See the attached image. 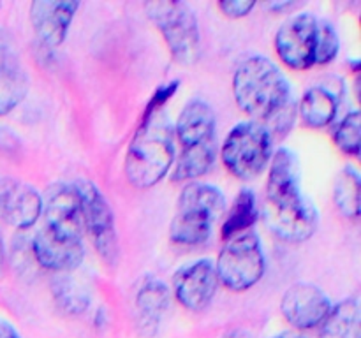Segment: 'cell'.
<instances>
[{"instance_id": "30bf717a", "label": "cell", "mask_w": 361, "mask_h": 338, "mask_svg": "<svg viewBox=\"0 0 361 338\" xmlns=\"http://www.w3.org/2000/svg\"><path fill=\"white\" fill-rule=\"evenodd\" d=\"M44 227L66 238L81 239L85 232L83 204L76 183H55L42 197Z\"/></svg>"}, {"instance_id": "836d02e7", "label": "cell", "mask_w": 361, "mask_h": 338, "mask_svg": "<svg viewBox=\"0 0 361 338\" xmlns=\"http://www.w3.org/2000/svg\"><path fill=\"white\" fill-rule=\"evenodd\" d=\"M274 338H305L302 333H298V331H282L281 334H277V337Z\"/></svg>"}, {"instance_id": "5b68a950", "label": "cell", "mask_w": 361, "mask_h": 338, "mask_svg": "<svg viewBox=\"0 0 361 338\" xmlns=\"http://www.w3.org/2000/svg\"><path fill=\"white\" fill-rule=\"evenodd\" d=\"M145 11L157 27L171 51L182 65H192L201 56V34L196 13L185 2L157 0L145 4Z\"/></svg>"}, {"instance_id": "277c9868", "label": "cell", "mask_w": 361, "mask_h": 338, "mask_svg": "<svg viewBox=\"0 0 361 338\" xmlns=\"http://www.w3.org/2000/svg\"><path fill=\"white\" fill-rule=\"evenodd\" d=\"M226 211L221 189L203 182H190L182 189L176 213L169 225V238L183 246L204 245L212 238L214 225Z\"/></svg>"}, {"instance_id": "2e32d148", "label": "cell", "mask_w": 361, "mask_h": 338, "mask_svg": "<svg viewBox=\"0 0 361 338\" xmlns=\"http://www.w3.org/2000/svg\"><path fill=\"white\" fill-rule=\"evenodd\" d=\"M344 94V81L341 77H334L330 83L312 84L296 104L302 122L310 129H323L334 123Z\"/></svg>"}, {"instance_id": "6da1fadb", "label": "cell", "mask_w": 361, "mask_h": 338, "mask_svg": "<svg viewBox=\"0 0 361 338\" xmlns=\"http://www.w3.org/2000/svg\"><path fill=\"white\" fill-rule=\"evenodd\" d=\"M233 95L238 108L261 123L271 139L286 136L295 125L298 102L288 77L268 56L252 55L240 62L233 74Z\"/></svg>"}, {"instance_id": "f1b7e54d", "label": "cell", "mask_w": 361, "mask_h": 338, "mask_svg": "<svg viewBox=\"0 0 361 338\" xmlns=\"http://www.w3.org/2000/svg\"><path fill=\"white\" fill-rule=\"evenodd\" d=\"M0 338H21V334L18 333L13 324L0 319Z\"/></svg>"}, {"instance_id": "83f0119b", "label": "cell", "mask_w": 361, "mask_h": 338, "mask_svg": "<svg viewBox=\"0 0 361 338\" xmlns=\"http://www.w3.org/2000/svg\"><path fill=\"white\" fill-rule=\"evenodd\" d=\"M0 148L6 151H14L20 148V137L13 130L0 127Z\"/></svg>"}, {"instance_id": "8992f818", "label": "cell", "mask_w": 361, "mask_h": 338, "mask_svg": "<svg viewBox=\"0 0 361 338\" xmlns=\"http://www.w3.org/2000/svg\"><path fill=\"white\" fill-rule=\"evenodd\" d=\"M274 139L261 123L247 120L233 127L221 146L224 168L240 180H254L268 168Z\"/></svg>"}, {"instance_id": "7a4b0ae2", "label": "cell", "mask_w": 361, "mask_h": 338, "mask_svg": "<svg viewBox=\"0 0 361 338\" xmlns=\"http://www.w3.org/2000/svg\"><path fill=\"white\" fill-rule=\"evenodd\" d=\"M263 218L268 229L289 243L307 242L319 225L312 201L302 190V171L296 154L279 148L270 161Z\"/></svg>"}, {"instance_id": "d6986e66", "label": "cell", "mask_w": 361, "mask_h": 338, "mask_svg": "<svg viewBox=\"0 0 361 338\" xmlns=\"http://www.w3.org/2000/svg\"><path fill=\"white\" fill-rule=\"evenodd\" d=\"M219 155L217 139L180 148L171 169L173 182H196L214 168Z\"/></svg>"}, {"instance_id": "7402d4cb", "label": "cell", "mask_w": 361, "mask_h": 338, "mask_svg": "<svg viewBox=\"0 0 361 338\" xmlns=\"http://www.w3.org/2000/svg\"><path fill=\"white\" fill-rule=\"evenodd\" d=\"M259 217V208H257L256 194L250 189H242L233 203L231 210L228 211L222 224V239H229L233 236L240 234L252 229Z\"/></svg>"}, {"instance_id": "d6a6232c", "label": "cell", "mask_w": 361, "mask_h": 338, "mask_svg": "<svg viewBox=\"0 0 361 338\" xmlns=\"http://www.w3.org/2000/svg\"><path fill=\"white\" fill-rule=\"evenodd\" d=\"M268 7L274 11H277V13H281V11H284V9H293V7H295V4L293 2H274V4H268Z\"/></svg>"}, {"instance_id": "9c48e42d", "label": "cell", "mask_w": 361, "mask_h": 338, "mask_svg": "<svg viewBox=\"0 0 361 338\" xmlns=\"http://www.w3.org/2000/svg\"><path fill=\"white\" fill-rule=\"evenodd\" d=\"M317 18L312 13H298L288 18L275 34V51L279 58L295 70L314 67Z\"/></svg>"}, {"instance_id": "4dcf8cb0", "label": "cell", "mask_w": 361, "mask_h": 338, "mask_svg": "<svg viewBox=\"0 0 361 338\" xmlns=\"http://www.w3.org/2000/svg\"><path fill=\"white\" fill-rule=\"evenodd\" d=\"M222 338H254V334L245 330H235V331H229V333L224 334Z\"/></svg>"}, {"instance_id": "8fae6325", "label": "cell", "mask_w": 361, "mask_h": 338, "mask_svg": "<svg viewBox=\"0 0 361 338\" xmlns=\"http://www.w3.org/2000/svg\"><path fill=\"white\" fill-rule=\"evenodd\" d=\"M171 287L173 296L187 310H204L219 287L215 264L210 259H197L185 264L173 275Z\"/></svg>"}, {"instance_id": "52a82bcc", "label": "cell", "mask_w": 361, "mask_h": 338, "mask_svg": "<svg viewBox=\"0 0 361 338\" xmlns=\"http://www.w3.org/2000/svg\"><path fill=\"white\" fill-rule=\"evenodd\" d=\"M219 284L229 291L243 292L257 284L267 271V257L259 236L250 231L226 239L215 263Z\"/></svg>"}, {"instance_id": "1f68e13d", "label": "cell", "mask_w": 361, "mask_h": 338, "mask_svg": "<svg viewBox=\"0 0 361 338\" xmlns=\"http://www.w3.org/2000/svg\"><path fill=\"white\" fill-rule=\"evenodd\" d=\"M4 266H6V243H4V234L0 231V275H2Z\"/></svg>"}, {"instance_id": "f546056e", "label": "cell", "mask_w": 361, "mask_h": 338, "mask_svg": "<svg viewBox=\"0 0 361 338\" xmlns=\"http://www.w3.org/2000/svg\"><path fill=\"white\" fill-rule=\"evenodd\" d=\"M9 63V44H7V39L4 35V32L0 30V67Z\"/></svg>"}, {"instance_id": "484cf974", "label": "cell", "mask_w": 361, "mask_h": 338, "mask_svg": "<svg viewBox=\"0 0 361 338\" xmlns=\"http://www.w3.org/2000/svg\"><path fill=\"white\" fill-rule=\"evenodd\" d=\"M341 51V37L334 23L317 20L316 48H314V65H326L334 62Z\"/></svg>"}, {"instance_id": "e0dca14e", "label": "cell", "mask_w": 361, "mask_h": 338, "mask_svg": "<svg viewBox=\"0 0 361 338\" xmlns=\"http://www.w3.org/2000/svg\"><path fill=\"white\" fill-rule=\"evenodd\" d=\"M171 305V291L157 277L141 278L136 285L134 306L137 313V327L147 337H154L161 326L162 319Z\"/></svg>"}, {"instance_id": "3957f363", "label": "cell", "mask_w": 361, "mask_h": 338, "mask_svg": "<svg viewBox=\"0 0 361 338\" xmlns=\"http://www.w3.org/2000/svg\"><path fill=\"white\" fill-rule=\"evenodd\" d=\"M175 158V123L164 108L147 111L127 148L123 162L127 180L141 190L155 187L171 171Z\"/></svg>"}, {"instance_id": "4316f807", "label": "cell", "mask_w": 361, "mask_h": 338, "mask_svg": "<svg viewBox=\"0 0 361 338\" xmlns=\"http://www.w3.org/2000/svg\"><path fill=\"white\" fill-rule=\"evenodd\" d=\"M257 4L254 0H222L219 2V9L224 13V16L238 20V18H245L256 9Z\"/></svg>"}, {"instance_id": "ffe728a7", "label": "cell", "mask_w": 361, "mask_h": 338, "mask_svg": "<svg viewBox=\"0 0 361 338\" xmlns=\"http://www.w3.org/2000/svg\"><path fill=\"white\" fill-rule=\"evenodd\" d=\"M319 338H361L358 298H349L330 308L319 324Z\"/></svg>"}, {"instance_id": "ba28073f", "label": "cell", "mask_w": 361, "mask_h": 338, "mask_svg": "<svg viewBox=\"0 0 361 338\" xmlns=\"http://www.w3.org/2000/svg\"><path fill=\"white\" fill-rule=\"evenodd\" d=\"M76 189L83 204L85 231L90 234L99 257L109 266H115L118 261V234L111 204L95 183L81 180L76 182Z\"/></svg>"}, {"instance_id": "9a60e30c", "label": "cell", "mask_w": 361, "mask_h": 338, "mask_svg": "<svg viewBox=\"0 0 361 338\" xmlns=\"http://www.w3.org/2000/svg\"><path fill=\"white\" fill-rule=\"evenodd\" d=\"M80 2L67 0H35L30 4V21L35 35L48 48H56L66 41Z\"/></svg>"}, {"instance_id": "cb8c5ba5", "label": "cell", "mask_w": 361, "mask_h": 338, "mask_svg": "<svg viewBox=\"0 0 361 338\" xmlns=\"http://www.w3.org/2000/svg\"><path fill=\"white\" fill-rule=\"evenodd\" d=\"M28 94V77L13 63L0 67V116H6L25 101Z\"/></svg>"}, {"instance_id": "ac0fdd59", "label": "cell", "mask_w": 361, "mask_h": 338, "mask_svg": "<svg viewBox=\"0 0 361 338\" xmlns=\"http://www.w3.org/2000/svg\"><path fill=\"white\" fill-rule=\"evenodd\" d=\"M215 127H217V118L214 108L203 99H190L183 106L175 123V137L180 143V148L200 144L204 141L217 139Z\"/></svg>"}, {"instance_id": "d4e9b609", "label": "cell", "mask_w": 361, "mask_h": 338, "mask_svg": "<svg viewBox=\"0 0 361 338\" xmlns=\"http://www.w3.org/2000/svg\"><path fill=\"white\" fill-rule=\"evenodd\" d=\"M334 141L338 150L344 154L356 155L360 154V141H361V116L358 109L345 113L341 122L334 129Z\"/></svg>"}, {"instance_id": "4fadbf2b", "label": "cell", "mask_w": 361, "mask_h": 338, "mask_svg": "<svg viewBox=\"0 0 361 338\" xmlns=\"http://www.w3.org/2000/svg\"><path fill=\"white\" fill-rule=\"evenodd\" d=\"M35 263L44 270L69 273L78 270L85 259L83 239L60 236L42 225L30 242Z\"/></svg>"}, {"instance_id": "7c38bea8", "label": "cell", "mask_w": 361, "mask_h": 338, "mask_svg": "<svg viewBox=\"0 0 361 338\" xmlns=\"http://www.w3.org/2000/svg\"><path fill=\"white\" fill-rule=\"evenodd\" d=\"M331 306L334 303L323 289L309 282H298L286 289L281 312L296 330H312L323 323Z\"/></svg>"}, {"instance_id": "5bb4252c", "label": "cell", "mask_w": 361, "mask_h": 338, "mask_svg": "<svg viewBox=\"0 0 361 338\" xmlns=\"http://www.w3.org/2000/svg\"><path fill=\"white\" fill-rule=\"evenodd\" d=\"M42 215V196L28 183L0 176V218L13 227L30 229Z\"/></svg>"}, {"instance_id": "44dd1931", "label": "cell", "mask_w": 361, "mask_h": 338, "mask_svg": "<svg viewBox=\"0 0 361 338\" xmlns=\"http://www.w3.org/2000/svg\"><path fill=\"white\" fill-rule=\"evenodd\" d=\"M56 306L67 315H81L90 306V289L81 278L69 273H59L51 284Z\"/></svg>"}, {"instance_id": "603a6c76", "label": "cell", "mask_w": 361, "mask_h": 338, "mask_svg": "<svg viewBox=\"0 0 361 338\" xmlns=\"http://www.w3.org/2000/svg\"><path fill=\"white\" fill-rule=\"evenodd\" d=\"M360 173L353 165H345L338 171L334 182V201L337 210L345 218H358L360 215Z\"/></svg>"}]
</instances>
